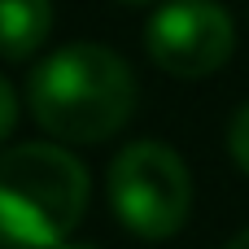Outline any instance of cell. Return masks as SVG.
I'll use <instances>...</instances> for the list:
<instances>
[{
  "instance_id": "obj_1",
  "label": "cell",
  "mask_w": 249,
  "mask_h": 249,
  "mask_svg": "<svg viewBox=\"0 0 249 249\" xmlns=\"http://www.w3.org/2000/svg\"><path fill=\"white\" fill-rule=\"evenodd\" d=\"M26 105L48 136L96 144L123 131L136 114V74L105 44H66L31 70Z\"/></svg>"
},
{
  "instance_id": "obj_2",
  "label": "cell",
  "mask_w": 249,
  "mask_h": 249,
  "mask_svg": "<svg viewBox=\"0 0 249 249\" xmlns=\"http://www.w3.org/2000/svg\"><path fill=\"white\" fill-rule=\"evenodd\" d=\"M88 171L61 144L0 153V249H57L83 223Z\"/></svg>"
},
{
  "instance_id": "obj_3",
  "label": "cell",
  "mask_w": 249,
  "mask_h": 249,
  "mask_svg": "<svg viewBox=\"0 0 249 249\" xmlns=\"http://www.w3.org/2000/svg\"><path fill=\"white\" fill-rule=\"evenodd\" d=\"M105 188L118 223L144 241H166L188 223L193 175L184 158L162 140H136L118 149L109 162Z\"/></svg>"
},
{
  "instance_id": "obj_4",
  "label": "cell",
  "mask_w": 249,
  "mask_h": 249,
  "mask_svg": "<svg viewBox=\"0 0 249 249\" xmlns=\"http://www.w3.org/2000/svg\"><path fill=\"white\" fill-rule=\"evenodd\" d=\"M144 48L171 79H210L236 53V22L219 0H166L144 26Z\"/></svg>"
},
{
  "instance_id": "obj_5",
  "label": "cell",
  "mask_w": 249,
  "mask_h": 249,
  "mask_svg": "<svg viewBox=\"0 0 249 249\" xmlns=\"http://www.w3.org/2000/svg\"><path fill=\"white\" fill-rule=\"evenodd\" d=\"M53 31V0H0V57L26 61Z\"/></svg>"
},
{
  "instance_id": "obj_6",
  "label": "cell",
  "mask_w": 249,
  "mask_h": 249,
  "mask_svg": "<svg viewBox=\"0 0 249 249\" xmlns=\"http://www.w3.org/2000/svg\"><path fill=\"white\" fill-rule=\"evenodd\" d=\"M228 153H232V162L249 175V101L232 114V123H228Z\"/></svg>"
},
{
  "instance_id": "obj_7",
  "label": "cell",
  "mask_w": 249,
  "mask_h": 249,
  "mask_svg": "<svg viewBox=\"0 0 249 249\" xmlns=\"http://www.w3.org/2000/svg\"><path fill=\"white\" fill-rule=\"evenodd\" d=\"M13 127H18V92H13L9 79L0 74V144L13 136Z\"/></svg>"
},
{
  "instance_id": "obj_8",
  "label": "cell",
  "mask_w": 249,
  "mask_h": 249,
  "mask_svg": "<svg viewBox=\"0 0 249 249\" xmlns=\"http://www.w3.org/2000/svg\"><path fill=\"white\" fill-rule=\"evenodd\" d=\"M223 249H249V228H245V232H241V236H232V241H228V245H223Z\"/></svg>"
},
{
  "instance_id": "obj_9",
  "label": "cell",
  "mask_w": 249,
  "mask_h": 249,
  "mask_svg": "<svg viewBox=\"0 0 249 249\" xmlns=\"http://www.w3.org/2000/svg\"><path fill=\"white\" fill-rule=\"evenodd\" d=\"M57 249H101V245H57Z\"/></svg>"
},
{
  "instance_id": "obj_10",
  "label": "cell",
  "mask_w": 249,
  "mask_h": 249,
  "mask_svg": "<svg viewBox=\"0 0 249 249\" xmlns=\"http://www.w3.org/2000/svg\"><path fill=\"white\" fill-rule=\"evenodd\" d=\"M123 4H153V0H123Z\"/></svg>"
}]
</instances>
